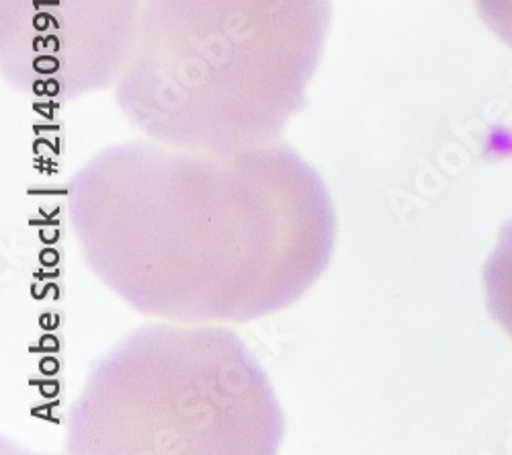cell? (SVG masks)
Returning a JSON list of instances; mask_svg holds the SVG:
<instances>
[{
    "label": "cell",
    "instance_id": "cell-1",
    "mask_svg": "<svg viewBox=\"0 0 512 455\" xmlns=\"http://www.w3.org/2000/svg\"><path fill=\"white\" fill-rule=\"evenodd\" d=\"M68 210L101 281L136 310L179 322L289 306L326 269L336 230L318 173L277 142L117 144L72 179Z\"/></svg>",
    "mask_w": 512,
    "mask_h": 455
},
{
    "label": "cell",
    "instance_id": "cell-2",
    "mask_svg": "<svg viewBox=\"0 0 512 455\" xmlns=\"http://www.w3.org/2000/svg\"><path fill=\"white\" fill-rule=\"evenodd\" d=\"M330 17V0H142L117 105L170 146L275 142L306 105Z\"/></svg>",
    "mask_w": 512,
    "mask_h": 455
},
{
    "label": "cell",
    "instance_id": "cell-3",
    "mask_svg": "<svg viewBox=\"0 0 512 455\" xmlns=\"http://www.w3.org/2000/svg\"><path fill=\"white\" fill-rule=\"evenodd\" d=\"M281 415L263 369L224 328H138L72 408L76 453H269Z\"/></svg>",
    "mask_w": 512,
    "mask_h": 455
},
{
    "label": "cell",
    "instance_id": "cell-4",
    "mask_svg": "<svg viewBox=\"0 0 512 455\" xmlns=\"http://www.w3.org/2000/svg\"><path fill=\"white\" fill-rule=\"evenodd\" d=\"M142 0H0V68L33 99L103 91L130 60Z\"/></svg>",
    "mask_w": 512,
    "mask_h": 455
},
{
    "label": "cell",
    "instance_id": "cell-5",
    "mask_svg": "<svg viewBox=\"0 0 512 455\" xmlns=\"http://www.w3.org/2000/svg\"><path fill=\"white\" fill-rule=\"evenodd\" d=\"M486 306L512 339V220L502 224L482 271Z\"/></svg>",
    "mask_w": 512,
    "mask_h": 455
},
{
    "label": "cell",
    "instance_id": "cell-6",
    "mask_svg": "<svg viewBox=\"0 0 512 455\" xmlns=\"http://www.w3.org/2000/svg\"><path fill=\"white\" fill-rule=\"evenodd\" d=\"M484 25L512 50V0H474Z\"/></svg>",
    "mask_w": 512,
    "mask_h": 455
}]
</instances>
